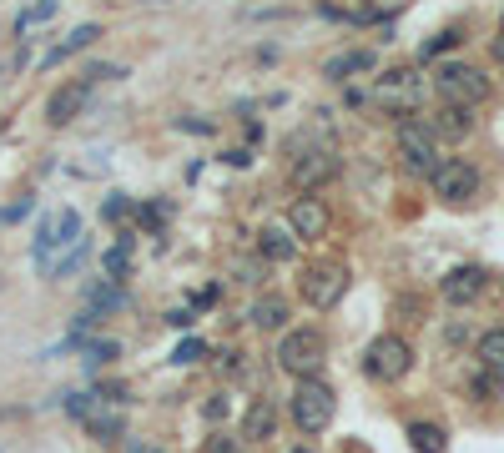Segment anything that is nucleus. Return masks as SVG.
<instances>
[{
  "instance_id": "f257e3e1",
  "label": "nucleus",
  "mask_w": 504,
  "mask_h": 453,
  "mask_svg": "<svg viewBox=\"0 0 504 453\" xmlns=\"http://www.w3.org/2000/svg\"><path fill=\"white\" fill-rule=\"evenodd\" d=\"M428 91H434L444 106L479 111L484 101L494 96V81H489V71H484V65H474V61H438L434 71H428Z\"/></svg>"
},
{
  "instance_id": "f03ea898",
  "label": "nucleus",
  "mask_w": 504,
  "mask_h": 453,
  "mask_svg": "<svg viewBox=\"0 0 504 453\" xmlns=\"http://www.w3.org/2000/svg\"><path fill=\"white\" fill-rule=\"evenodd\" d=\"M333 413H338V393H333L323 378H303V383H293V393H287V418H293V428L303 433V438L328 433Z\"/></svg>"
},
{
  "instance_id": "7ed1b4c3",
  "label": "nucleus",
  "mask_w": 504,
  "mask_h": 453,
  "mask_svg": "<svg viewBox=\"0 0 504 453\" xmlns=\"http://www.w3.org/2000/svg\"><path fill=\"white\" fill-rule=\"evenodd\" d=\"M348 282H353L348 262L313 257V262H303V272H297V297H303L313 313H333L343 302V292H348Z\"/></svg>"
},
{
  "instance_id": "20e7f679",
  "label": "nucleus",
  "mask_w": 504,
  "mask_h": 453,
  "mask_svg": "<svg viewBox=\"0 0 504 453\" xmlns=\"http://www.w3.org/2000/svg\"><path fill=\"white\" fill-rule=\"evenodd\" d=\"M273 363H277V373H287L293 383H303V378H318L323 363H328V337H323L318 327H287V333L277 337Z\"/></svg>"
},
{
  "instance_id": "39448f33",
  "label": "nucleus",
  "mask_w": 504,
  "mask_h": 453,
  "mask_svg": "<svg viewBox=\"0 0 504 453\" xmlns=\"http://www.w3.org/2000/svg\"><path fill=\"white\" fill-rule=\"evenodd\" d=\"M121 65H91L86 76H76V81H66V86H55L51 91V101H45V121L51 126H71L76 116H86V106H91V96H96V86L101 81H121Z\"/></svg>"
},
{
  "instance_id": "423d86ee",
  "label": "nucleus",
  "mask_w": 504,
  "mask_h": 453,
  "mask_svg": "<svg viewBox=\"0 0 504 453\" xmlns=\"http://www.w3.org/2000/svg\"><path fill=\"white\" fill-rule=\"evenodd\" d=\"M394 151H398V166L408 176H424L434 182V172L444 166V151H438V136L424 126V116H408L394 126Z\"/></svg>"
},
{
  "instance_id": "0eeeda50",
  "label": "nucleus",
  "mask_w": 504,
  "mask_h": 453,
  "mask_svg": "<svg viewBox=\"0 0 504 453\" xmlns=\"http://www.w3.org/2000/svg\"><path fill=\"white\" fill-rule=\"evenodd\" d=\"M414 363H418V353L404 333H378L368 347H363V373H368L373 383H384V388L404 383V378L414 373Z\"/></svg>"
},
{
  "instance_id": "6e6552de",
  "label": "nucleus",
  "mask_w": 504,
  "mask_h": 453,
  "mask_svg": "<svg viewBox=\"0 0 504 453\" xmlns=\"http://www.w3.org/2000/svg\"><path fill=\"white\" fill-rule=\"evenodd\" d=\"M373 101L388 111L394 121H408L418 106H424V76L414 65H398V71H384L373 81Z\"/></svg>"
},
{
  "instance_id": "1a4fd4ad",
  "label": "nucleus",
  "mask_w": 504,
  "mask_h": 453,
  "mask_svg": "<svg viewBox=\"0 0 504 453\" xmlns=\"http://www.w3.org/2000/svg\"><path fill=\"white\" fill-rule=\"evenodd\" d=\"M428 192H434L444 206H469V202H479V192H484V172L469 162V156H444V166L434 172Z\"/></svg>"
},
{
  "instance_id": "9d476101",
  "label": "nucleus",
  "mask_w": 504,
  "mask_h": 453,
  "mask_svg": "<svg viewBox=\"0 0 504 453\" xmlns=\"http://www.w3.org/2000/svg\"><path fill=\"white\" fill-rule=\"evenodd\" d=\"M343 156L333 146H313V141H303V151H293V162H287V182L297 186V192H318V186H328L333 176H338Z\"/></svg>"
},
{
  "instance_id": "9b49d317",
  "label": "nucleus",
  "mask_w": 504,
  "mask_h": 453,
  "mask_svg": "<svg viewBox=\"0 0 504 453\" xmlns=\"http://www.w3.org/2000/svg\"><path fill=\"white\" fill-rule=\"evenodd\" d=\"M76 242H81V212H76V206H61L55 216H45V222L35 226V242H31L35 267L51 277V267H55L51 252H55V247H76Z\"/></svg>"
},
{
  "instance_id": "f8f14e48",
  "label": "nucleus",
  "mask_w": 504,
  "mask_h": 453,
  "mask_svg": "<svg viewBox=\"0 0 504 453\" xmlns=\"http://www.w3.org/2000/svg\"><path fill=\"white\" fill-rule=\"evenodd\" d=\"M484 292H489V267H479V262H459L438 277V297L449 307H474Z\"/></svg>"
},
{
  "instance_id": "ddd939ff",
  "label": "nucleus",
  "mask_w": 504,
  "mask_h": 453,
  "mask_svg": "<svg viewBox=\"0 0 504 453\" xmlns=\"http://www.w3.org/2000/svg\"><path fill=\"white\" fill-rule=\"evenodd\" d=\"M328 226H333V212L318 202V196H293V202H287V232H293L297 242L328 237Z\"/></svg>"
},
{
  "instance_id": "4468645a",
  "label": "nucleus",
  "mask_w": 504,
  "mask_h": 453,
  "mask_svg": "<svg viewBox=\"0 0 504 453\" xmlns=\"http://www.w3.org/2000/svg\"><path fill=\"white\" fill-rule=\"evenodd\" d=\"M424 126L434 131L438 141H469L474 131H479V116H474L469 106H444V101H438L434 111H424Z\"/></svg>"
},
{
  "instance_id": "2eb2a0df",
  "label": "nucleus",
  "mask_w": 504,
  "mask_h": 453,
  "mask_svg": "<svg viewBox=\"0 0 504 453\" xmlns=\"http://www.w3.org/2000/svg\"><path fill=\"white\" fill-rule=\"evenodd\" d=\"M287 317H293V307H287V297H277V292H257L247 307V323L257 327V333H287Z\"/></svg>"
},
{
  "instance_id": "dca6fc26",
  "label": "nucleus",
  "mask_w": 504,
  "mask_h": 453,
  "mask_svg": "<svg viewBox=\"0 0 504 453\" xmlns=\"http://www.w3.org/2000/svg\"><path fill=\"white\" fill-rule=\"evenodd\" d=\"M363 71H378V51H338L323 61V81H333V86H343Z\"/></svg>"
},
{
  "instance_id": "f3484780",
  "label": "nucleus",
  "mask_w": 504,
  "mask_h": 453,
  "mask_svg": "<svg viewBox=\"0 0 504 453\" xmlns=\"http://www.w3.org/2000/svg\"><path fill=\"white\" fill-rule=\"evenodd\" d=\"M86 433L96 443H106V448H116V443L126 438V408H121V403H101V408L86 418Z\"/></svg>"
},
{
  "instance_id": "a211bd4d",
  "label": "nucleus",
  "mask_w": 504,
  "mask_h": 453,
  "mask_svg": "<svg viewBox=\"0 0 504 453\" xmlns=\"http://www.w3.org/2000/svg\"><path fill=\"white\" fill-rule=\"evenodd\" d=\"M474 363L504 383V323L499 327H484V333L474 337Z\"/></svg>"
},
{
  "instance_id": "6ab92c4d",
  "label": "nucleus",
  "mask_w": 504,
  "mask_h": 453,
  "mask_svg": "<svg viewBox=\"0 0 504 453\" xmlns=\"http://www.w3.org/2000/svg\"><path fill=\"white\" fill-rule=\"evenodd\" d=\"M96 41H101V25H96V21H86V25H76V31H71L66 41H55L51 51L41 55V65H45V71H51V65H61V61H66V55L86 51V45H96Z\"/></svg>"
},
{
  "instance_id": "aec40b11",
  "label": "nucleus",
  "mask_w": 504,
  "mask_h": 453,
  "mask_svg": "<svg viewBox=\"0 0 504 453\" xmlns=\"http://www.w3.org/2000/svg\"><path fill=\"white\" fill-rule=\"evenodd\" d=\"M273 428H277V408H273V398H252L247 418H242V443H263V438H273Z\"/></svg>"
},
{
  "instance_id": "412c9836",
  "label": "nucleus",
  "mask_w": 504,
  "mask_h": 453,
  "mask_svg": "<svg viewBox=\"0 0 504 453\" xmlns=\"http://www.w3.org/2000/svg\"><path fill=\"white\" fill-rule=\"evenodd\" d=\"M257 257L263 262H293L297 257V237L287 226H263L257 232Z\"/></svg>"
},
{
  "instance_id": "4be33fe9",
  "label": "nucleus",
  "mask_w": 504,
  "mask_h": 453,
  "mask_svg": "<svg viewBox=\"0 0 504 453\" xmlns=\"http://www.w3.org/2000/svg\"><path fill=\"white\" fill-rule=\"evenodd\" d=\"M86 307L106 317V313L132 307V297H126V287H121V282H106V277H101V282H91V287H86Z\"/></svg>"
},
{
  "instance_id": "5701e85b",
  "label": "nucleus",
  "mask_w": 504,
  "mask_h": 453,
  "mask_svg": "<svg viewBox=\"0 0 504 453\" xmlns=\"http://www.w3.org/2000/svg\"><path fill=\"white\" fill-rule=\"evenodd\" d=\"M459 45H464V25H444L438 35H428V41L418 45V61H434L438 65L449 51H459Z\"/></svg>"
},
{
  "instance_id": "b1692460",
  "label": "nucleus",
  "mask_w": 504,
  "mask_h": 453,
  "mask_svg": "<svg viewBox=\"0 0 504 453\" xmlns=\"http://www.w3.org/2000/svg\"><path fill=\"white\" fill-rule=\"evenodd\" d=\"M408 443L414 453H449V433L438 423H408Z\"/></svg>"
},
{
  "instance_id": "393cba45",
  "label": "nucleus",
  "mask_w": 504,
  "mask_h": 453,
  "mask_svg": "<svg viewBox=\"0 0 504 453\" xmlns=\"http://www.w3.org/2000/svg\"><path fill=\"white\" fill-rule=\"evenodd\" d=\"M81 353H86V367L96 373V367H106V363H116V357H121V343L96 333V337H81Z\"/></svg>"
},
{
  "instance_id": "a878e982",
  "label": "nucleus",
  "mask_w": 504,
  "mask_h": 453,
  "mask_svg": "<svg viewBox=\"0 0 504 453\" xmlns=\"http://www.w3.org/2000/svg\"><path fill=\"white\" fill-rule=\"evenodd\" d=\"M126 272H132V247L101 252V277H106V282H126Z\"/></svg>"
},
{
  "instance_id": "bb28decb",
  "label": "nucleus",
  "mask_w": 504,
  "mask_h": 453,
  "mask_svg": "<svg viewBox=\"0 0 504 453\" xmlns=\"http://www.w3.org/2000/svg\"><path fill=\"white\" fill-rule=\"evenodd\" d=\"M86 257H91V242L81 237L76 247H71L66 257H61V262H55V267H51V277H71V272H76V267H81V262H86Z\"/></svg>"
},
{
  "instance_id": "cd10ccee",
  "label": "nucleus",
  "mask_w": 504,
  "mask_h": 453,
  "mask_svg": "<svg viewBox=\"0 0 504 453\" xmlns=\"http://www.w3.org/2000/svg\"><path fill=\"white\" fill-rule=\"evenodd\" d=\"M227 413H232V398H227V393H212V398L202 403V418H207L212 428H217V423H227Z\"/></svg>"
},
{
  "instance_id": "c85d7f7f",
  "label": "nucleus",
  "mask_w": 504,
  "mask_h": 453,
  "mask_svg": "<svg viewBox=\"0 0 504 453\" xmlns=\"http://www.w3.org/2000/svg\"><path fill=\"white\" fill-rule=\"evenodd\" d=\"M202 353H207V343H202V337H186V343L172 347V363L176 367H182V363H202Z\"/></svg>"
},
{
  "instance_id": "c756f323",
  "label": "nucleus",
  "mask_w": 504,
  "mask_h": 453,
  "mask_svg": "<svg viewBox=\"0 0 504 453\" xmlns=\"http://www.w3.org/2000/svg\"><path fill=\"white\" fill-rule=\"evenodd\" d=\"M126 212H136V202H132V196H126V192H111V202L101 206V216H106V222H121V216H126Z\"/></svg>"
},
{
  "instance_id": "7c9ffc66",
  "label": "nucleus",
  "mask_w": 504,
  "mask_h": 453,
  "mask_svg": "<svg viewBox=\"0 0 504 453\" xmlns=\"http://www.w3.org/2000/svg\"><path fill=\"white\" fill-rule=\"evenodd\" d=\"M35 212V196L25 192L21 202H11V206H0V222H21V216H31Z\"/></svg>"
},
{
  "instance_id": "2f4dec72",
  "label": "nucleus",
  "mask_w": 504,
  "mask_h": 453,
  "mask_svg": "<svg viewBox=\"0 0 504 453\" xmlns=\"http://www.w3.org/2000/svg\"><path fill=\"white\" fill-rule=\"evenodd\" d=\"M237 443H242V438H227V433H212V438H207V448H202V453H237Z\"/></svg>"
},
{
  "instance_id": "473e14b6",
  "label": "nucleus",
  "mask_w": 504,
  "mask_h": 453,
  "mask_svg": "<svg viewBox=\"0 0 504 453\" xmlns=\"http://www.w3.org/2000/svg\"><path fill=\"white\" fill-rule=\"evenodd\" d=\"M217 297H222V282H207V287H202L197 297H192V307H212Z\"/></svg>"
},
{
  "instance_id": "72a5a7b5",
  "label": "nucleus",
  "mask_w": 504,
  "mask_h": 453,
  "mask_svg": "<svg viewBox=\"0 0 504 453\" xmlns=\"http://www.w3.org/2000/svg\"><path fill=\"white\" fill-rule=\"evenodd\" d=\"M166 323H172V327H192V323H197V313H192V307H172Z\"/></svg>"
},
{
  "instance_id": "f704fd0d",
  "label": "nucleus",
  "mask_w": 504,
  "mask_h": 453,
  "mask_svg": "<svg viewBox=\"0 0 504 453\" xmlns=\"http://www.w3.org/2000/svg\"><path fill=\"white\" fill-rule=\"evenodd\" d=\"M176 131H197V136H212V121H192V116H176Z\"/></svg>"
},
{
  "instance_id": "c9c22d12",
  "label": "nucleus",
  "mask_w": 504,
  "mask_h": 453,
  "mask_svg": "<svg viewBox=\"0 0 504 453\" xmlns=\"http://www.w3.org/2000/svg\"><path fill=\"white\" fill-rule=\"evenodd\" d=\"M489 51H494V61L504 65V25H499V35H494V41H489Z\"/></svg>"
},
{
  "instance_id": "e433bc0d",
  "label": "nucleus",
  "mask_w": 504,
  "mask_h": 453,
  "mask_svg": "<svg viewBox=\"0 0 504 453\" xmlns=\"http://www.w3.org/2000/svg\"><path fill=\"white\" fill-rule=\"evenodd\" d=\"M146 453H162V448H152V443H146Z\"/></svg>"
},
{
  "instance_id": "4c0bfd02",
  "label": "nucleus",
  "mask_w": 504,
  "mask_h": 453,
  "mask_svg": "<svg viewBox=\"0 0 504 453\" xmlns=\"http://www.w3.org/2000/svg\"><path fill=\"white\" fill-rule=\"evenodd\" d=\"M293 453H313V448H293Z\"/></svg>"
}]
</instances>
